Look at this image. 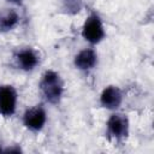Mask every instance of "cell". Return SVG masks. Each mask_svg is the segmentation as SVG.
<instances>
[{
    "instance_id": "1",
    "label": "cell",
    "mask_w": 154,
    "mask_h": 154,
    "mask_svg": "<svg viewBox=\"0 0 154 154\" xmlns=\"http://www.w3.org/2000/svg\"><path fill=\"white\" fill-rule=\"evenodd\" d=\"M40 94L43 97V100L47 103L51 105H58L65 91L64 81L59 72L54 70H47L41 76L40 83H38Z\"/></svg>"
},
{
    "instance_id": "2",
    "label": "cell",
    "mask_w": 154,
    "mask_h": 154,
    "mask_svg": "<svg viewBox=\"0 0 154 154\" xmlns=\"http://www.w3.org/2000/svg\"><path fill=\"white\" fill-rule=\"evenodd\" d=\"M81 35L84 41L93 46L103 41V38L106 37V30L101 17L96 12L89 13V16L85 18L82 25Z\"/></svg>"
},
{
    "instance_id": "3",
    "label": "cell",
    "mask_w": 154,
    "mask_h": 154,
    "mask_svg": "<svg viewBox=\"0 0 154 154\" xmlns=\"http://www.w3.org/2000/svg\"><path fill=\"white\" fill-rule=\"evenodd\" d=\"M130 123L126 114L113 111L106 122V135L109 140L120 142L129 136Z\"/></svg>"
},
{
    "instance_id": "4",
    "label": "cell",
    "mask_w": 154,
    "mask_h": 154,
    "mask_svg": "<svg viewBox=\"0 0 154 154\" xmlns=\"http://www.w3.org/2000/svg\"><path fill=\"white\" fill-rule=\"evenodd\" d=\"M22 122L25 129L31 132L41 131L47 123V112L42 105H36L28 108L22 117Z\"/></svg>"
},
{
    "instance_id": "5",
    "label": "cell",
    "mask_w": 154,
    "mask_h": 154,
    "mask_svg": "<svg viewBox=\"0 0 154 154\" xmlns=\"http://www.w3.org/2000/svg\"><path fill=\"white\" fill-rule=\"evenodd\" d=\"M13 60L19 70L31 72L40 64V54L32 47H20L14 52Z\"/></svg>"
},
{
    "instance_id": "6",
    "label": "cell",
    "mask_w": 154,
    "mask_h": 154,
    "mask_svg": "<svg viewBox=\"0 0 154 154\" xmlns=\"http://www.w3.org/2000/svg\"><path fill=\"white\" fill-rule=\"evenodd\" d=\"M18 103L17 89L11 84L0 85V116L11 117L16 113Z\"/></svg>"
},
{
    "instance_id": "7",
    "label": "cell",
    "mask_w": 154,
    "mask_h": 154,
    "mask_svg": "<svg viewBox=\"0 0 154 154\" xmlns=\"http://www.w3.org/2000/svg\"><path fill=\"white\" fill-rule=\"evenodd\" d=\"M124 100V94L118 85H107L102 89L99 101L100 105L108 111H117Z\"/></svg>"
},
{
    "instance_id": "8",
    "label": "cell",
    "mask_w": 154,
    "mask_h": 154,
    "mask_svg": "<svg viewBox=\"0 0 154 154\" xmlns=\"http://www.w3.org/2000/svg\"><path fill=\"white\" fill-rule=\"evenodd\" d=\"M99 61V57H97V52L89 47V48H83L81 49L73 58V66L83 72H88L91 71L96 67Z\"/></svg>"
},
{
    "instance_id": "9",
    "label": "cell",
    "mask_w": 154,
    "mask_h": 154,
    "mask_svg": "<svg viewBox=\"0 0 154 154\" xmlns=\"http://www.w3.org/2000/svg\"><path fill=\"white\" fill-rule=\"evenodd\" d=\"M19 13L14 8L0 10V32H8L19 24Z\"/></svg>"
},
{
    "instance_id": "10",
    "label": "cell",
    "mask_w": 154,
    "mask_h": 154,
    "mask_svg": "<svg viewBox=\"0 0 154 154\" xmlns=\"http://www.w3.org/2000/svg\"><path fill=\"white\" fill-rule=\"evenodd\" d=\"M61 10L67 14H76L83 7V0H60Z\"/></svg>"
},
{
    "instance_id": "11",
    "label": "cell",
    "mask_w": 154,
    "mask_h": 154,
    "mask_svg": "<svg viewBox=\"0 0 154 154\" xmlns=\"http://www.w3.org/2000/svg\"><path fill=\"white\" fill-rule=\"evenodd\" d=\"M22 148L19 146H11V147H7V148H4V153H22Z\"/></svg>"
},
{
    "instance_id": "12",
    "label": "cell",
    "mask_w": 154,
    "mask_h": 154,
    "mask_svg": "<svg viewBox=\"0 0 154 154\" xmlns=\"http://www.w3.org/2000/svg\"><path fill=\"white\" fill-rule=\"evenodd\" d=\"M6 1H8V2H11V4H14V5H20L24 0H6Z\"/></svg>"
},
{
    "instance_id": "13",
    "label": "cell",
    "mask_w": 154,
    "mask_h": 154,
    "mask_svg": "<svg viewBox=\"0 0 154 154\" xmlns=\"http://www.w3.org/2000/svg\"><path fill=\"white\" fill-rule=\"evenodd\" d=\"M0 153H4V148L1 147V144H0Z\"/></svg>"
}]
</instances>
